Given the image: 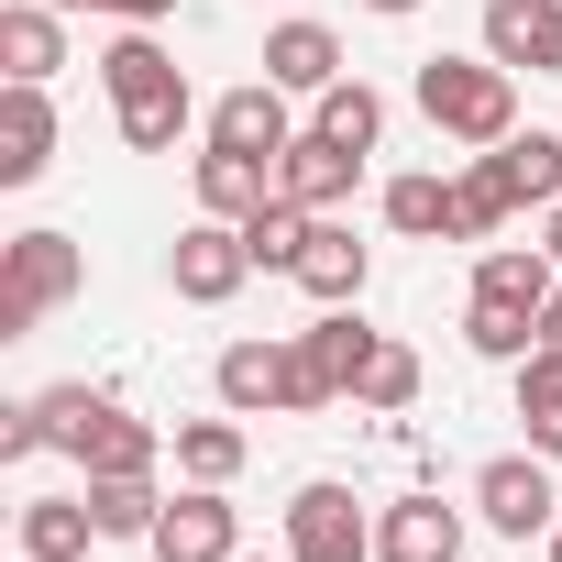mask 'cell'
<instances>
[{"label": "cell", "instance_id": "6da1fadb", "mask_svg": "<svg viewBox=\"0 0 562 562\" xmlns=\"http://www.w3.org/2000/svg\"><path fill=\"white\" fill-rule=\"evenodd\" d=\"M100 89H111V122H122L133 155H166V144L188 133V67L155 45V23H133V34L100 56Z\"/></svg>", "mask_w": 562, "mask_h": 562}, {"label": "cell", "instance_id": "7a4b0ae2", "mask_svg": "<svg viewBox=\"0 0 562 562\" xmlns=\"http://www.w3.org/2000/svg\"><path fill=\"white\" fill-rule=\"evenodd\" d=\"M419 111H430V133H452V144H507L518 133V78L496 67V56H430L419 67Z\"/></svg>", "mask_w": 562, "mask_h": 562}, {"label": "cell", "instance_id": "3957f363", "mask_svg": "<svg viewBox=\"0 0 562 562\" xmlns=\"http://www.w3.org/2000/svg\"><path fill=\"white\" fill-rule=\"evenodd\" d=\"M89 288V265H78V243L67 232H23L12 243V265H0V342H23L45 310H67Z\"/></svg>", "mask_w": 562, "mask_h": 562}, {"label": "cell", "instance_id": "277c9868", "mask_svg": "<svg viewBox=\"0 0 562 562\" xmlns=\"http://www.w3.org/2000/svg\"><path fill=\"white\" fill-rule=\"evenodd\" d=\"M288 562H375V518L353 485H299L288 496Z\"/></svg>", "mask_w": 562, "mask_h": 562}, {"label": "cell", "instance_id": "5b68a950", "mask_svg": "<svg viewBox=\"0 0 562 562\" xmlns=\"http://www.w3.org/2000/svg\"><path fill=\"white\" fill-rule=\"evenodd\" d=\"M166 276H177V299H188V310H221V299L243 288V276H254V243H243V221H210V210H199V221L177 232Z\"/></svg>", "mask_w": 562, "mask_h": 562}, {"label": "cell", "instance_id": "8992f818", "mask_svg": "<svg viewBox=\"0 0 562 562\" xmlns=\"http://www.w3.org/2000/svg\"><path fill=\"white\" fill-rule=\"evenodd\" d=\"M144 551H155V562H232V551H243V518H232L221 485H188V496H166V518H155Z\"/></svg>", "mask_w": 562, "mask_h": 562}, {"label": "cell", "instance_id": "52a82bcc", "mask_svg": "<svg viewBox=\"0 0 562 562\" xmlns=\"http://www.w3.org/2000/svg\"><path fill=\"white\" fill-rule=\"evenodd\" d=\"M485 56L507 78H562V0H485Z\"/></svg>", "mask_w": 562, "mask_h": 562}, {"label": "cell", "instance_id": "ba28073f", "mask_svg": "<svg viewBox=\"0 0 562 562\" xmlns=\"http://www.w3.org/2000/svg\"><path fill=\"white\" fill-rule=\"evenodd\" d=\"M474 507H485V529H507V540H529V529H562V518H551L562 496H551V474H540L529 452H496V463L474 474Z\"/></svg>", "mask_w": 562, "mask_h": 562}, {"label": "cell", "instance_id": "9c48e42d", "mask_svg": "<svg viewBox=\"0 0 562 562\" xmlns=\"http://www.w3.org/2000/svg\"><path fill=\"white\" fill-rule=\"evenodd\" d=\"M210 144H232V155H288L299 144V122H288V89L276 78H254V89H232V100H210Z\"/></svg>", "mask_w": 562, "mask_h": 562}, {"label": "cell", "instance_id": "30bf717a", "mask_svg": "<svg viewBox=\"0 0 562 562\" xmlns=\"http://www.w3.org/2000/svg\"><path fill=\"white\" fill-rule=\"evenodd\" d=\"M353 177H364V155H353V144H331V133H299L288 155H276V188H288L299 210H321V221L353 199Z\"/></svg>", "mask_w": 562, "mask_h": 562}, {"label": "cell", "instance_id": "8fae6325", "mask_svg": "<svg viewBox=\"0 0 562 562\" xmlns=\"http://www.w3.org/2000/svg\"><path fill=\"white\" fill-rule=\"evenodd\" d=\"M375 562H463V507L397 496V507L375 518Z\"/></svg>", "mask_w": 562, "mask_h": 562}, {"label": "cell", "instance_id": "7c38bea8", "mask_svg": "<svg viewBox=\"0 0 562 562\" xmlns=\"http://www.w3.org/2000/svg\"><path fill=\"white\" fill-rule=\"evenodd\" d=\"M45 166H56V100L12 78L0 89V188H34Z\"/></svg>", "mask_w": 562, "mask_h": 562}, {"label": "cell", "instance_id": "4fadbf2b", "mask_svg": "<svg viewBox=\"0 0 562 562\" xmlns=\"http://www.w3.org/2000/svg\"><path fill=\"white\" fill-rule=\"evenodd\" d=\"M265 78L288 89V100H321V89L342 78V34H331V23H276V34H265Z\"/></svg>", "mask_w": 562, "mask_h": 562}, {"label": "cell", "instance_id": "5bb4252c", "mask_svg": "<svg viewBox=\"0 0 562 562\" xmlns=\"http://www.w3.org/2000/svg\"><path fill=\"white\" fill-rule=\"evenodd\" d=\"M364 276H375V254L342 232V221H310V254H299V288L321 299V310H353L364 299Z\"/></svg>", "mask_w": 562, "mask_h": 562}, {"label": "cell", "instance_id": "9a60e30c", "mask_svg": "<svg viewBox=\"0 0 562 562\" xmlns=\"http://www.w3.org/2000/svg\"><path fill=\"white\" fill-rule=\"evenodd\" d=\"M288 375H299V364H288V342H232L210 386H221V408H232V419H265V408H288Z\"/></svg>", "mask_w": 562, "mask_h": 562}, {"label": "cell", "instance_id": "2e32d148", "mask_svg": "<svg viewBox=\"0 0 562 562\" xmlns=\"http://www.w3.org/2000/svg\"><path fill=\"white\" fill-rule=\"evenodd\" d=\"M265 199H276V166H265V155H232V144L199 155V210H210V221H254Z\"/></svg>", "mask_w": 562, "mask_h": 562}, {"label": "cell", "instance_id": "e0dca14e", "mask_svg": "<svg viewBox=\"0 0 562 562\" xmlns=\"http://www.w3.org/2000/svg\"><path fill=\"white\" fill-rule=\"evenodd\" d=\"M0 67H12L23 89H45V78L67 67V34H56V0H12V12H0Z\"/></svg>", "mask_w": 562, "mask_h": 562}, {"label": "cell", "instance_id": "ac0fdd59", "mask_svg": "<svg viewBox=\"0 0 562 562\" xmlns=\"http://www.w3.org/2000/svg\"><path fill=\"white\" fill-rule=\"evenodd\" d=\"M507 210H518L507 166H496V155H474V166L452 177V243H496V232H507Z\"/></svg>", "mask_w": 562, "mask_h": 562}, {"label": "cell", "instance_id": "d6986e66", "mask_svg": "<svg viewBox=\"0 0 562 562\" xmlns=\"http://www.w3.org/2000/svg\"><path fill=\"white\" fill-rule=\"evenodd\" d=\"M89 540H100L89 496H34L23 507V562H89Z\"/></svg>", "mask_w": 562, "mask_h": 562}, {"label": "cell", "instance_id": "ffe728a7", "mask_svg": "<svg viewBox=\"0 0 562 562\" xmlns=\"http://www.w3.org/2000/svg\"><path fill=\"white\" fill-rule=\"evenodd\" d=\"M89 518H100V540H155L166 496H155V474H89Z\"/></svg>", "mask_w": 562, "mask_h": 562}, {"label": "cell", "instance_id": "44dd1931", "mask_svg": "<svg viewBox=\"0 0 562 562\" xmlns=\"http://www.w3.org/2000/svg\"><path fill=\"white\" fill-rule=\"evenodd\" d=\"M463 342H474L485 364H529V353H540V310H518V299H474V310H463Z\"/></svg>", "mask_w": 562, "mask_h": 562}, {"label": "cell", "instance_id": "7402d4cb", "mask_svg": "<svg viewBox=\"0 0 562 562\" xmlns=\"http://www.w3.org/2000/svg\"><path fill=\"white\" fill-rule=\"evenodd\" d=\"M78 463H89V474H155V463H166V430H144L133 408H100V430H89Z\"/></svg>", "mask_w": 562, "mask_h": 562}, {"label": "cell", "instance_id": "603a6c76", "mask_svg": "<svg viewBox=\"0 0 562 562\" xmlns=\"http://www.w3.org/2000/svg\"><path fill=\"white\" fill-rule=\"evenodd\" d=\"M243 452H254L243 419H177V474H188V485H232Z\"/></svg>", "mask_w": 562, "mask_h": 562}, {"label": "cell", "instance_id": "cb8c5ba5", "mask_svg": "<svg viewBox=\"0 0 562 562\" xmlns=\"http://www.w3.org/2000/svg\"><path fill=\"white\" fill-rule=\"evenodd\" d=\"M485 155L507 166L518 210H551V199H562V133H507V144H485Z\"/></svg>", "mask_w": 562, "mask_h": 562}, {"label": "cell", "instance_id": "d4e9b609", "mask_svg": "<svg viewBox=\"0 0 562 562\" xmlns=\"http://www.w3.org/2000/svg\"><path fill=\"white\" fill-rule=\"evenodd\" d=\"M474 299H518V310H551V254L529 243H485V265H474Z\"/></svg>", "mask_w": 562, "mask_h": 562}, {"label": "cell", "instance_id": "484cf974", "mask_svg": "<svg viewBox=\"0 0 562 562\" xmlns=\"http://www.w3.org/2000/svg\"><path fill=\"white\" fill-rule=\"evenodd\" d=\"M310 133H331V144L375 155V133H386V100H375L364 78H331V89H321V111H310Z\"/></svg>", "mask_w": 562, "mask_h": 562}, {"label": "cell", "instance_id": "4316f807", "mask_svg": "<svg viewBox=\"0 0 562 562\" xmlns=\"http://www.w3.org/2000/svg\"><path fill=\"white\" fill-rule=\"evenodd\" d=\"M518 419H529V452H562V342L518 364Z\"/></svg>", "mask_w": 562, "mask_h": 562}, {"label": "cell", "instance_id": "83f0119b", "mask_svg": "<svg viewBox=\"0 0 562 562\" xmlns=\"http://www.w3.org/2000/svg\"><path fill=\"white\" fill-rule=\"evenodd\" d=\"M310 221H321V210H299L288 188H276V199H265V210L243 221V243H254V265H276V276H299V254H310Z\"/></svg>", "mask_w": 562, "mask_h": 562}, {"label": "cell", "instance_id": "f1b7e54d", "mask_svg": "<svg viewBox=\"0 0 562 562\" xmlns=\"http://www.w3.org/2000/svg\"><path fill=\"white\" fill-rule=\"evenodd\" d=\"M386 232L452 243V177H397V188H386Z\"/></svg>", "mask_w": 562, "mask_h": 562}, {"label": "cell", "instance_id": "f546056e", "mask_svg": "<svg viewBox=\"0 0 562 562\" xmlns=\"http://www.w3.org/2000/svg\"><path fill=\"white\" fill-rule=\"evenodd\" d=\"M34 408V430H45V452H89V430H100V386H45V397H23Z\"/></svg>", "mask_w": 562, "mask_h": 562}, {"label": "cell", "instance_id": "4dcf8cb0", "mask_svg": "<svg viewBox=\"0 0 562 562\" xmlns=\"http://www.w3.org/2000/svg\"><path fill=\"white\" fill-rule=\"evenodd\" d=\"M353 397H364V408H408V397H419V353H408V342H375V364H364Z\"/></svg>", "mask_w": 562, "mask_h": 562}, {"label": "cell", "instance_id": "1f68e13d", "mask_svg": "<svg viewBox=\"0 0 562 562\" xmlns=\"http://www.w3.org/2000/svg\"><path fill=\"white\" fill-rule=\"evenodd\" d=\"M89 12H111V23H166L177 0H89Z\"/></svg>", "mask_w": 562, "mask_h": 562}, {"label": "cell", "instance_id": "d6a6232c", "mask_svg": "<svg viewBox=\"0 0 562 562\" xmlns=\"http://www.w3.org/2000/svg\"><path fill=\"white\" fill-rule=\"evenodd\" d=\"M540 342H562V288H551V310H540Z\"/></svg>", "mask_w": 562, "mask_h": 562}, {"label": "cell", "instance_id": "836d02e7", "mask_svg": "<svg viewBox=\"0 0 562 562\" xmlns=\"http://www.w3.org/2000/svg\"><path fill=\"white\" fill-rule=\"evenodd\" d=\"M364 12H386V23H408V12H419V0H364Z\"/></svg>", "mask_w": 562, "mask_h": 562}, {"label": "cell", "instance_id": "e575fe53", "mask_svg": "<svg viewBox=\"0 0 562 562\" xmlns=\"http://www.w3.org/2000/svg\"><path fill=\"white\" fill-rule=\"evenodd\" d=\"M540 254H551V265H562V199H551V243H540Z\"/></svg>", "mask_w": 562, "mask_h": 562}, {"label": "cell", "instance_id": "d590c367", "mask_svg": "<svg viewBox=\"0 0 562 562\" xmlns=\"http://www.w3.org/2000/svg\"><path fill=\"white\" fill-rule=\"evenodd\" d=\"M56 12H89V0H56Z\"/></svg>", "mask_w": 562, "mask_h": 562}, {"label": "cell", "instance_id": "8d00e7d4", "mask_svg": "<svg viewBox=\"0 0 562 562\" xmlns=\"http://www.w3.org/2000/svg\"><path fill=\"white\" fill-rule=\"evenodd\" d=\"M551 562H562V529H551Z\"/></svg>", "mask_w": 562, "mask_h": 562}, {"label": "cell", "instance_id": "74e56055", "mask_svg": "<svg viewBox=\"0 0 562 562\" xmlns=\"http://www.w3.org/2000/svg\"><path fill=\"white\" fill-rule=\"evenodd\" d=\"M232 562H243V551H232Z\"/></svg>", "mask_w": 562, "mask_h": 562}]
</instances>
